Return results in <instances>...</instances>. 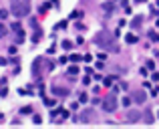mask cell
Listing matches in <instances>:
<instances>
[{"label": "cell", "mask_w": 159, "mask_h": 129, "mask_svg": "<svg viewBox=\"0 0 159 129\" xmlns=\"http://www.w3.org/2000/svg\"><path fill=\"white\" fill-rule=\"evenodd\" d=\"M95 44H99V47H103V48H107V51H113V53H117L119 51V47L115 44V36L113 35H109L107 30H101L97 36H95Z\"/></svg>", "instance_id": "1"}, {"label": "cell", "mask_w": 159, "mask_h": 129, "mask_svg": "<svg viewBox=\"0 0 159 129\" xmlns=\"http://www.w3.org/2000/svg\"><path fill=\"white\" fill-rule=\"evenodd\" d=\"M10 10H12V14H14V16H18V18H20V16H26L28 12H30V4H28L26 0H14Z\"/></svg>", "instance_id": "2"}, {"label": "cell", "mask_w": 159, "mask_h": 129, "mask_svg": "<svg viewBox=\"0 0 159 129\" xmlns=\"http://www.w3.org/2000/svg\"><path fill=\"white\" fill-rule=\"evenodd\" d=\"M101 105H103V109H105L107 113H113V111L117 109V97L115 95H109V97H105L101 101Z\"/></svg>", "instance_id": "3"}, {"label": "cell", "mask_w": 159, "mask_h": 129, "mask_svg": "<svg viewBox=\"0 0 159 129\" xmlns=\"http://www.w3.org/2000/svg\"><path fill=\"white\" fill-rule=\"evenodd\" d=\"M52 93H54V95H58V97H66V95H69V89H66V87H58V85H54V87H52Z\"/></svg>", "instance_id": "4"}, {"label": "cell", "mask_w": 159, "mask_h": 129, "mask_svg": "<svg viewBox=\"0 0 159 129\" xmlns=\"http://www.w3.org/2000/svg\"><path fill=\"white\" fill-rule=\"evenodd\" d=\"M139 119H141L139 111H129V113H127V121L129 123H135V121H139Z\"/></svg>", "instance_id": "5"}, {"label": "cell", "mask_w": 159, "mask_h": 129, "mask_svg": "<svg viewBox=\"0 0 159 129\" xmlns=\"http://www.w3.org/2000/svg\"><path fill=\"white\" fill-rule=\"evenodd\" d=\"M145 99H147V97H145L143 91H135V93H133V101H135V103H145Z\"/></svg>", "instance_id": "6"}, {"label": "cell", "mask_w": 159, "mask_h": 129, "mask_svg": "<svg viewBox=\"0 0 159 129\" xmlns=\"http://www.w3.org/2000/svg\"><path fill=\"white\" fill-rule=\"evenodd\" d=\"M91 119H93V111H91V109H87V111H83V115L79 117V121H85V123H89Z\"/></svg>", "instance_id": "7"}, {"label": "cell", "mask_w": 159, "mask_h": 129, "mask_svg": "<svg viewBox=\"0 0 159 129\" xmlns=\"http://www.w3.org/2000/svg\"><path fill=\"white\" fill-rule=\"evenodd\" d=\"M141 22H143V18H141V16H135V18H133V22H131V26L137 28V26H141Z\"/></svg>", "instance_id": "8"}, {"label": "cell", "mask_w": 159, "mask_h": 129, "mask_svg": "<svg viewBox=\"0 0 159 129\" xmlns=\"http://www.w3.org/2000/svg\"><path fill=\"white\" fill-rule=\"evenodd\" d=\"M125 40H127L129 44H135L137 43V36L135 35H127V36H125Z\"/></svg>", "instance_id": "9"}, {"label": "cell", "mask_w": 159, "mask_h": 129, "mask_svg": "<svg viewBox=\"0 0 159 129\" xmlns=\"http://www.w3.org/2000/svg\"><path fill=\"white\" fill-rule=\"evenodd\" d=\"M145 123H153V115H151V111H145Z\"/></svg>", "instance_id": "10"}, {"label": "cell", "mask_w": 159, "mask_h": 129, "mask_svg": "<svg viewBox=\"0 0 159 129\" xmlns=\"http://www.w3.org/2000/svg\"><path fill=\"white\" fill-rule=\"evenodd\" d=\"M113 81H115V77H107L105 81H103V85H105V87H111V85H113Z\"/></svg>", "instance_id": "11"}, {"label": "cell", "mask_w": 159, "mask_h": 129, "mask_svg": "<svg viewBox=\"0 0 159 129\" xmlns=\"http://www.w3.org/2000/svg\"><path fill=\"white\" fill-rule=\"evenodd\" d=\"M103 10H105V12H113V4H111V2L103 4Z\"/></svg>", "instance_id": "12"}, {"label": "cell", "mask_w": 159, "mask_h": 129, "mask_svg": "<svg viewBox=\"0 0 159 129\" xmlns=\"http://www.w3.org/2000/svg\"><path fill=\"white\" fill-rule=\"evenodd\" d=\"M149 39H151V40H157V43H159V35H155L153 30H149Z\"/></svg>", "instance_id": "13"}, {"label": "cell", "mask_w": 159, "mask_h": 129, "mask_svg": "<svg viewBox=\"0 0 159 129\" xmlns=\"http://www.w3.org/2000/svg\"><path fill=\"white\" fill-rule=\"evenodd\" d=\"M79 101H81V103H87V101H89V97H87L85 93H81V95H79Z\"/></svg>", "instance_id": "14"}, {"label": "cell", "mask_w": 159, "mask_h": 129, "mask_svg": "<svg viewBox=\"0 0 159 129\" xmlns=\"http://www.w3.org/2000/svg\"><path fill=\"white\" fill-rule=\"evenodd\" d=\"M20 113H22V115H28V113H32V109H30V107H22V109H20Z\"/></svg>", "instance_id": "15"}, {"label": "cell", "mask_w": 159, "mask_h": 129, "mask_svg": "<svg viewBox=\"0 0 159 129\" xmlns=\"http://www.w3.org/2000/svg\"><path fill=\"white\" fill-rule=\"evenodd\" d=\"M131 101H133V99H129V97H123V107H129V105H131Z\"/></svg>", "instance_id": "16"}, {"label": "cell", "mask_w": 159, "mask_h": 129, "mask_svg": "<svg viewBox=\"0 0 159 129\" xmlns=\"http://www.w3.org/2000/svg\"><path fill=\"white\" fill-rule=\"evenodd\" d=\"M79 73V67H70L69 69V75H77Z\"/></svg>", "instance_id": "17"}, {"label": "cell", "mask_w": 159, "mask_h": 129, "mask_svg": "<svg viewBox=\"0 0 159 129\" xmlns=\"http://www.w3.org/2000/svg\"><path fill=\"white\" fill-rule=\"evenodd\" d=\"M8 16V10H0V20H4Z\"/></svg>", "instance_id": "18"}, {"label": "cell", "mask_w": 159, "mask_h": 129, "mask_svg": "<svg viewBox=\"0 0 159 129\" xmlns=\"http://www.w3.org/2000/svg\"><path fill=\"white\" fill-rule=\"evenodd\" d=\"M44 105H48V107H52V105H54V101H52V99H44Z\"/></svg>", "instance_id": "19"}, {"label": "cell", "mask_w": 159, "mask_h": 129, "mask_svg": "<svg viewBox=\"0 0 159 129\" xmlns=\"http://www.w3.org/2000/svg\"><path fill=\"white\" fill-rule=\"evenodd\" d=\"M70 47H73V44H70L69 40H65V43H62V48H70Z\"/></svg>", "instance_id": "20"}, {"label": "cell", "mask_w": 159, "mask_h": 129, "mask_svg": "<svg viewBox=\"0 0 159 129\" xmlns=\"http://www.w3.org/2000/svg\"><path fill=\"white\" fill-rule=\"evenodd\" d=\"M153 81H159V73H153Z\"/></svg>", "instance_id": "21"}, {"label": "cell", "mask_w": 159, "mask_h": 129, "mask_svg": "<svg viewBox=\"0 0 159 129\" xmlns=\"http://www.w3.org/2000/svg\"><path fill=\"white\" fill-rule=\"evenodd\" d=\"M157 117H159V111H157Z\"/></svg>", "instance_id": "22"}]
</instances>
